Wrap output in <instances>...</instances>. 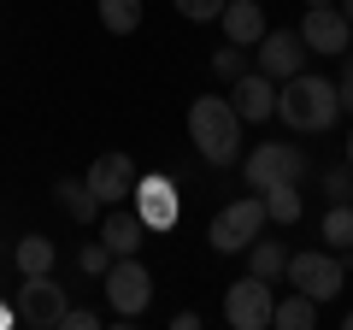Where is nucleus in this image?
Masks as SVG:
<instances>
[{
    "label": "nucleus",
    "instance_id": "nucleus-1",
    "mask_svg": "<svg viewBox=\"0 0 353 330\" xmlns=\"http://www.w3.org/2000/svg\"><path fill=\"white\" fill-rule=\"evenodd\" d=\"M277 118H283L289 130H301V136H324V130L341 118L336 83H330V77H318V71L283 77V89H277Z\"/></svg>",
    "mask_w": 353,
    "mask_h": 330
},
{
    "label": "nucleus",
    "instance_id": "nucleus-2",
    "mask_svg": "<svg viewBox=\"0 0 353 330\" xmlns=\"http://www.w3.org/2000/svg\"><path fill=\"white\" fill-rule=\"evenodd\" d=\"M189 142L201 148L206 165H236L241 159V118L230 95H201L189 106Z\"/></svg>",
    "mask_w": 353,
    "mask_h": 330
},
{
    "label": "nucleus",
    "instance_id": "nucleus-3",
    "mask_svg": "<svg viewBox=\"0 0 353 330\" xmlns=\"http://www.w3.org/2000/svg\"><path fill=\"white\" fill-rule=\"evenodd\" d=\"M283 278L324 307V301H336V295L347 289V260H341V254H324V248H306V254H289Z\"/></svg>",
    "mask_w": 353,
    "mask_h": 330
},
{
    "label": "nucleus",
    "instance_id": "nucleus-4",
    "mask_svg": "<svg viewBox=\"0 0 353 330\" xmlns=\"http://www.w3.org/2000/svg\"><path fill=\"white\" fill-rule=\"evenodd\" d=\"M106 307H112L118 318H141L153 307V271L141 266L136 254H118L112 266H106Z\"/></svg>",
    "mask_w": 353,
    "mask_h": 330
},
{
    "label": "nucleus",
    "instance_id": "nucleus-5",
    "mask_svg": "<svg viewBox=\"0 0 353 330\" xmlns=\"http://www.w3.org/2000/svg\"><path fill=\"white\" fill-rule=\"evenodd\" d=\"M259 230H265V201H259V195H241V201H230V206H218V213H212L206 242H212L218 254H241Z\"/></svg>",
    "mask_w": 353,
    "mask_h": 330
},
{
    "label": "nucleus",
    "instance_id": "nucleus-6",
    "mask_svg": "<svg viewBox=\"0 0 353 330\" xmlns=\"http://www.w3.org/2000/svg\"><path fill=\"white\" fill-rule=\"evenodd\" d=\"M65 307H71V295L59 289V278H53V271H36V278H24V289H18V324L59 330Z\"/></svg>",
    "mask_w": 353,
    "mask_h": 330
},
{
    "label": "nucleus",
    "instance_id": "nucleus-7",
    "mask_svg": "<svg viewBox=\"0 0 353 330\" xmlns=\"http://www.w3.org/2000/svg\"><path fill=\"white\" fill-rule=\"evenodd\" d=\"M271 307H277V295H271V283L265 278H241L224 289V324L230 330H271Z\"/></svg>",
    "mask_w": 353,
    "mask_h": 330
},
{
    "label": "nucleus",
    "instance_id": "nucleus-8",
    "mask_svg": "<svg viewBox=\"0 0 353 330\" xmlns=\"http://www.w3.org/2000/svg\"><path fill=\"white\" fill-rule=\"evenodd\" d=\"M306 159L294 142H259L248 153V189H277V183H301Z\"/></svg>",
    "mask_w": 353,
    "mask_h": 330
},
{
    "label": "nucleus",
    "instance_id": "nucleus-9",
    "mask_svg": "<svg viewBox=\"0 0 353 330\" xmlns=\"http://www.w3.org/2000/svg\"><path fill=\"white\" fill-rule=\"evenodd\" d=\"M301 41H306V53L341 59V53L353 48V24L341 18V6H306V18H301Z\"/></svg>",
    "mask_w": 353,
    "mask_h": 330
},
{
    "label": "nucleus",
    "instance_id": "nucleus-10",
    "mask_svg": "<svg viewBox=\"0 0 353 330\" xmlns=\"http://www.w3.org/2000/svg\"><path fill=\"white\" fill-rule=\"evenodd\" d=\"M136 177H141V171H136L130 153H101V159L88 165L83 183H88V195H94L101 206H124L130 195H136Z\"/></svg>",
    "mask_w": 353,
    "mask_h": 330
},
{
    "label": "nucleus",
    "instance_id": "nucleus-11",
    "mask_svg": "<svg viewBox=\"0 0 353 330\" xmlns=\"http://www.w3.org/2000/svg\"><path fill=\"white\" fill-rule=\"evenodd\" d=\"M253 48H259V71L271 77V83L306 71V41H301V30H265Z\"/></svg>",
    "mask_w": 353,
    "mask_h": 330
},
{
    "label": "nucleus",
    "instance_id": "nucleus-12",
    "mask_svg": "<svg viewBox=\"0 0 353 330\" xmlns=\"http://www.w3.org/2000/svg\"><path fill=\"white\" fill-rule=\"evenodd\" d=\"M230 106H236L241 124H265V118H277V83L265 71H241L236 89H230Z\"/></svg>",
    "mask_w": 353,
    "mask_h": 330
},
{
    "label": "nucleus",
    "instance_id": "nucleus-13",
    "mask_svg": "<svg viewBox=\"0 0 353 330\" xmlns=\"http://www.w3.org/2000/svg\"><path fill=\"white\" fill-rule=\"evenodd\" d=\"M136 218L148 230H171L176 224V183L171 177H136Z\"/></svg>",
    "mask_w": 353,
    "mask_h": 330
},
{
    "label": "nucleus",
    "instance_id": "nucleus-14",
    "mask_svg": "<svg viewBox=\"0 0 353 330\" xmlns=\"http://www.w3.org/2000/svg\"><path fill=\"white\" fill-rule=\"evenodd\" d=\"M218 24H224V41H236V48H253V41L271 30V24H265V6H259V0H224Z\"/></svg>",
    "mask_w": 353,
    "mask_h": 330
},
{
    "label": "nucleus",
    "instance_id": "nucleus-15",
    "mask_svg": "<svg viewBox=\"0 0 353 330\" xmlns=\"http://www.w3.org/2000/svg\"><path fill=\"white\" fill-rule=\"evenodd\" d=\"M141 236H148V224H141L136 213H118V206H106V230H101V242L112 248V260H118V254H141Z\"/></svg>",
    "mask_w": 353,
    "mask_h": 330
},
{
    "label": "nucleus",
    "instance_id": "nucleus-16",
    "mask_svg": "<svg viewBox=\"0 0 353 330\" xmlns=\"http://www.w3.org/2000/svg\"><path fill=\"white\" fill-rule=\"evenodd\" d=\"M53 201L65 206V218H71V224H94V218H101V201L88 195L83 177H59V183H53Z\"/></svg>",
    "mask_w": 353,
    "mask_h": 330
},
{
    "label": "nucleus",
    "instance_id": "nucleus-17",
    "mask_svg": "<svg viewBox=\"0 0 353 330\" xmlns=\"http://www.w3.org/2000/svg\"><path fill=\"white\" fill-rule=\"evenodd\" d=\"M241 254H248V271H253V278H265V283H277L283 266H289V248H283V242H259V236H253Z\"/></svg>",
    "mask_w": 353,
    "mask_h": 330
},
{
    "label": "nucleus",
    "instance_id": "nucleus-18",
    "mask_svg": "<svg viewBox=\"0 0 353 330\" xmlns=\"http://www.w3.org/2000/svg\"><path fill=\"white\" fill-rule=\"evenodd\" d=\"M271 324H277V330H312L318 324V301H312V295H301V289L283 295V301L271 307Z\"/></svg>",
    "mask_w": 353,
    "mask_h": 330
},
{
    "label": "nucleus",
    "instance_id": "nucleus-19",
    "mask_svg": "<svg viewBox=\"0 0 353 330\" xmlns=\"http://www.w3.org/2000/svg\"><path fill=\"white\" fill-rule=\"evenodd\" d=\"M53 260H59V248H53L48 236H24L12 248V266H18V278H36V271H53Z\"/></svg>",
    "mask_w": 353,
    "mask_h": 330
},
{
    "label": "nucleus",
    "instance_id": "nucleus-20",
    "mask_svg": "<svg viewBox=\"0 0 353 330\" xmlns=\"http://www.w3.org/2000/svg\"><path fill=\"white\" fill-rule=\"evenodd\" d=\"M101 24H106V36H136L141 30V0H101Z\"/></svg>",
    "mask_w": 353,
    "mask_h": 330
},
{
    "label": "nucleus",
    "instance_id": "nucleus-21",
    "mask_svg": "<svg viewBox=\"0 0 353 330\" xmlns=\"http://www.w3.org/2000/svg\"><path fill=\"white\" fill-rule=\"evenodd\" d=\"M259 201H265V218H271V224H294V218H301V195H294V183L259 189Z\"/></svg>",
    "mask_w": 353,
    "mask_h": 330
},
{
    "label": "nucleus",
    "instance_id": "nucleus-22",
    "mask_svg": "<svg viewBox=\"0 0 353 330\" xmlns=\"http://www.w3.org/2000/svg\"><path fill=\"white\" fill-rule=\"evenodd\" d=\"M324 242H330V248H341V254L353 248V201H330V213H324Z\"/></svg>",
    "mask_w": 353,
    "mask_h": 330
},
{
    "label": "nucleus",
    "instance_id": "nucleus-23",
    "mask_svg": "<svg viewBox=\"0 0 353 330\" xmlns=\"http://www.w3.org/2000/svg\"><path fill=\"white\" fill-rule=\"evenodd\" d=\"M212 71L224 77V83H236V77L248 71V48H236V41H224V48L212 53Z\"/></svg>",
    "mask_w": 353,
    "mask_h": 330
},
{
    "label": "nucleus",
    "instance_id": "nucleus-24",
    "mask_svg": "<svg viewBox=\"0 0 353 330\" xmlns=\"http://www.w3.org/2000/svg\"><path fill=\"white\" fill-rule=\"evenodd\" d=\"M171 6H176L183 18H194V24H212V18L224 12V0H171Z\"/></svg>",
    "mask_w": 353,
    "mask_h": 330
},
{
    "label": "nucleus",
    "instance_id": "nucleus-25",
    "mask_svg": "<svg viewBox=\"0 0 353 330\" xmlns=\"http://www.w3.org/2000/svg\"><path fill=\"white\" fill-rule=\"evenodd\" d=\"M77 266H83V271H94V278H101V271L112 266V248H106V242H83V254H77Z\"/></svg>",
    "mask_w": 353,
    "mask_h": 330
},
{
    "label": "nucleus",
    "instance_id": "nucleus-26",
    "mask_svg": "<svg viewBox=\"0 0 353 330\" xmlns=\"http://www.w3.org/2000/svg\"><path fill=\"white\" fill-rule=\"evenodd\" d=\"M101 324V313H88V307H65V318H59V330H94Z\"/></svg>",
    "mask_w": 353,
    "mask_h": 330
},
{
    "label": "nucleus",
    "instance_id": "nucleus-27",
    "mask_svg": "<svg viewBox=\"0 0 353 330\" xmlns=\"http://www.w3.org/2000/svg\"><path fill=\"white\" fill-rule=\"evenodd\" d=\"M336 101H341V113H353V53H341V83H336Z\"/></svg>",
    "mask_w": 353,
    "mask_h": 330
},
{
    "label": "nucleus",
    "instance_id": "nucleus-28",
    "mask_svg": "<svg viewBox=\"0 0 353 330\" xmlns=\"http://www.w3.org/2000/svg\"><path fill=\"white\" fill-rule=\"evenodd\" d=\"M324 189H330V201H353V177H347V171H330Z\"/></svg>",
    "mask_w": 353,
    "mask_h": 330
},
{
    "label": "nucleus",
    "instance_id": "nucleus-29",
    "mask_svg": "<svg viewBox=\"0 0 353 330\" xmlns=\"http://www.w3.org/2000/svg\"><path fill=\"white\" fill-rule=\"evenodd\" d=\"M12 318H18V307H6V301H0V330L12 324Z\"/></svg>",
    "mask_w": 353,
    "mask_h": 330
},
{
    "label": "nucleus",
    "instance_id": "nucleus-30",
    "mask_svg": "<svg viewBox=\"0 0 353 330\" xmlns=\"http://www.w3.org/2000/svg\"><path fill=\"white\" fill-rule=\"evenodd\" d=\"M341 18H347V24H353V0H341Z\"/></svg>",
    "mask_w": 353,
    "mask_h": 330
},
{
    "label": "nucleus",
    "instance_id": "nucleus-31",
    "mask_svg": "<svg viewBox=\"0 0 353 330\" xmlns=\"http://www.w3.org/2000/svg\"><path fill=\"white\" fill-rule=\"evenodd\" d=\"M347 165H353V124H347Z\"/></svg>",
    "mask_w": 353,
    "mask_h": 330
},
{
    "label": "nucleus",
    "instance_id": "nucleus-32",
    "mask_svg": "<svg viewBox=\"0 0 353 330\" xmlns=\"http://www.w3.org/2000/svg\"><path fill=\"white\" fill-rule=\"evenodd\" d=\"M306 6H336V0H306Z\"/></svg>",
    "mask_w": 353,
    "mask_h": 330
},
{
    "label": "nucleus",
    "instance_id": "nucleus-33",
    "mask_svg": "<svg viewBox=\"0 0 353 330\" xmlns=\"http://www.w3.org/2000/svg\"><path fill=\"white\" fill-rule=\"evenodd\" d=\"M341 324H347V330H353V313H347V318H341Z\"/></svg>",
    "mask_w": 353,
    "mask_h": 330
}]
</instances>
